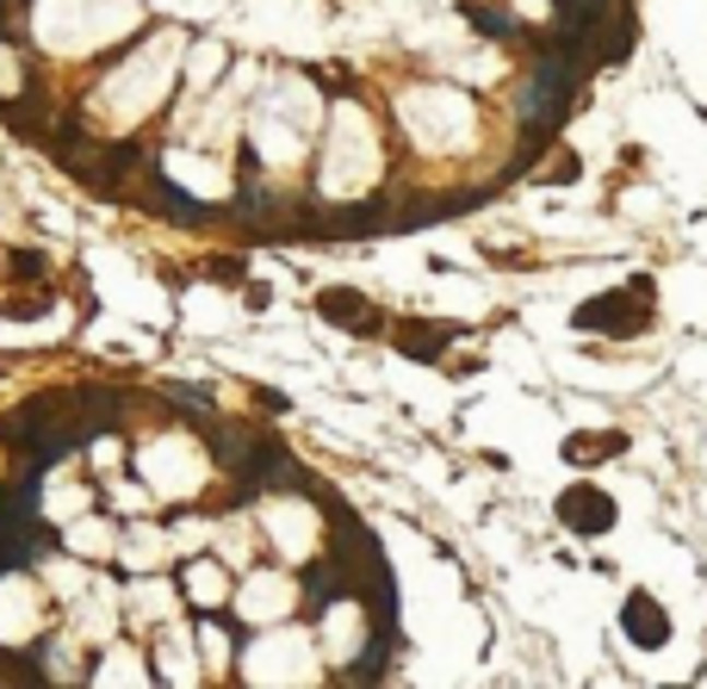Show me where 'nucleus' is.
Instances as JSON below:
<instances>
[{
	"label": "nucleus",
	"instance_id": "4",
	"mask_svg": "<svg viewBox=\"0 0 707 689\" xmlns=\"http://www.w3.org/2000/svg\"><path fill=\"white\" fill-rule=\"evenodd\" d=\"M150 192H155V206H168L174 218H180V224H199V218H205V206H199V199H187V192L174 187V180H168L162 168H150Z\"/></svg>",
	"mask_w": 707,
	"mask_h": 689
},
{
	"label": "nucleus",
	"instance_id": "3",
	"mask_svg": "<svg viewBox=\"0 0 707 689\" xmlns=\"http://www.w3.org/2000/svg\"><path fill=\"white\" fill-rule=\"evenodd\" d=\"M565 522H572V528H609L614 522V503L602 498V491H572V498H565Z\"/></svg>",
	"mask_w": 707,
	"mask_h": 689
},
{
	"label": "nucleus",
	"instance_id": "2",
	"mask_svg": "<svg viewBox=\"0 0 707 689\" xmlns=\"http://www.w3.org/2000/svg\"><path fill=\"white\" fill-rule=\"evenodd\" d=\"M627 633L639 640V646H664L670 621H664V609H658L651 596H633V603H627Z\"/></svg>",
	"mask_w": 707,
	"mask_h": 689
},
{
	"label": "nucleus",
	"instance_id": "1",
	"mask_svg": "<svg viewBox=\"0 0 707 689\" xmlns=\"http://www.w3.org/2000/svg\"><path fill=\"white\" fill-rule=\"evenodd\" d=\"M577 81H584V57H565V50H553V57L540 62L534 75L521 81V125L528 131H553L558 118H565V106H572Z\"/></svg>",
	"mask_w": 707,
	"mask_h": 689
},
{
	"label": "nucleus",
	"instance_id": "5",
	"mask_svg": "<svg viewBox=\"0 0 707 689\" xmlns=\"http://www.w3.org/2000/svg\"><path fill=\"white\" fill-rule=\"evenodd\" d=\"M479 32H491V38H503L509 25H503V13H479Z\"/></svg>",
	"mask_w": 707,
	"mask_h": 689
}]
</instances>
